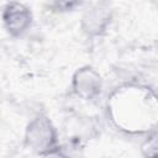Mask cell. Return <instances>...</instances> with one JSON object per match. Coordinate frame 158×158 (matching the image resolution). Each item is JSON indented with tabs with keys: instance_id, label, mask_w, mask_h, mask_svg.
Here are the masks:
<instances>
[{
	"instance_id": "6da1fadb",
	"label": "cell",
	"mask_w": 158,
	"mask_h": 158,
	"mask_svg": "<svg viewBox=\"0 0 158 158\" xmlns=\"http://www.w3.org/2000/svg\"><path fill=\"white\" fill-rule=\"evenodd\" d=\"M25 141L38 154H52L57 149V132L51 120L46 116L35 117L26 128Z\"/></svg>"
},
{
	"instance_id": "7a4b0ae2",
	"label": "cell",
	"mask_w": 158,
	"mask_h": 158,
	"mask_svg": "<svg viewBox=\"0 0 158 158\" xmlns=\"http://www.w3.org/2000/svg\"><path fill=\"white\" fill-rule=\"evenodd\" d=\"M1 17L5 30L14 37L23 35L32 23L31 10L19 1L9 2L4 7Z\"/></svg>"
},
{
	"instance_id": "3957f363",
	"label": "cell",
	"mask_w": 158,
	"mask_h": 158,
	"mask_svg": "<svg viewBox=\"0 0 158 158\" xmlns=\"http://www.w3.org/2000/svg\"><path fill=\"white\" fill-rule=\"evenodd\" d=\"M73 91L84 100H95L100 96L102 80L99 73L91 67H83L75 72L72 81Z\"/></svg>"
},
{
	"instance_id": "277c9868",
	"label": "cell",
	"mask_w": 158,
	"mask_h": 158,
	"mask_svg": "<svg viewBox=\"0 0 158 158\" xmlns=\"http://www.w3.org/2000/svg\"><path fill=\"white\" fill-rule=\"evenodd\" d=\"M110 10L102 5H95L83 16V30L90 36L101 35L110 23Z\"/></svg>"
},
{
	"instance_id": "5b68a950",
	"label": "cell",
	"mask_w": 158,
	"mask_h": 158,
	"mask_svg": "<svg viewBox=\"0 0 158 158\" xmlns=\"http://www.w3.org/2000/svg\"><path fill=\"white\" fill-rule=\"evenodd\" d=\"M81 1L83 0H54L52 4V9L57 12H68L78 7Z\"/></svg>"
}]
</instances>
